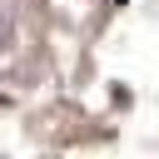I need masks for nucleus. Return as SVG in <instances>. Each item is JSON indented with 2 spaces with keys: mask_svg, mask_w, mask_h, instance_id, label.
I'll return each mask as SVG.
<instances>
[{
  "mask_svg": "<svg viewBox=\"0 0 159 159\" xmlns=\"http://www.w3.org/2000/svg\"><path fill=\"white\" fill-rule=\"evenodd\" d=\"M10 35H15V25H10V15H5V10H0V50H5V45H10Z\"/></svg>",
  "mask_w": 159,
  "mask_h": 159,
  "instance_id": "nucleus-1",
  "label": "nucleus"
}]
</instances>
